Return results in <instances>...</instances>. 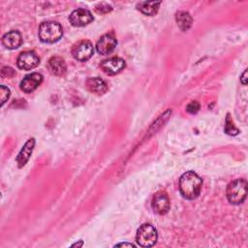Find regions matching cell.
Here are the masks:
<instances>
[{"mask_svg":"<svg viewBox=\"0 0 248 248\" xmlns=\"http://www.w3.org/2000/svg\"><path fill=\"white\" fill-rule=\"evenodd\" d=\"M202 186V178L192 170L183 173L179 179L180 193L187 200L196 199L201 193Z\"/></svg>","mask_w":248,"mask_h":248,"instance_id":"cell-1","label":"cell"},{"mask_svg":"<svg viewBox=\"0 0 248 248\" xmlns=\"http://www.w3.org/2000/svg\"><path fill=\"white\" fill-rule=\"evenodd\" d=\"M62 35V27L59 23L55 21L43 22L39 27V38L44 43H55L60 40Z\"/></svg>","mask_w":248,"mask_h":248,"instance_id":"cell-2","label":"cell"},{"mask_svg":"<svg viewBox=\"0 0 248 248\" xmlns=\"http://www.w3.org/2000/svg\"><path fill=\"white\" fill-rule=\"evenodd\" d=\"M247 195V183L244 179H235L227 187V198L232 204H239L244 202Z\"/></svg>","mask_w":248,"mask_h":248,"instance_id":"cell-3","label":"cell"},{"mask_svg":"<svg viewBox=\"0 0 248 248\" xmlns=\"http://www.w3.org/2000/svg\"><path fill=\"white\" fill-rule=\"evenodd\" d=\"M157 231L150 224L141 225L136 234V240L140 246L142 247H151L157 241Z\"/></svg>","mask_w":248,"mask_h":248,"instance_id":"cell-4","label":"cell"},{"mask_svg":"<svg viewBox=\"0 0 248 248\" xmlns=\"http://www.w3.org/2000/svg\"><path fill=\"white\" fill-rule=\"evenodd\" d=\"M72 53H73V56L75 57V59L81 61V62L86 61L94 53L93 45L89 41H85V40L80 41L73 47Z\"/></svg>","mask_w":248,"mask_h":248,"instance_id":"cell-5","label":"cell"},{"mask_svg":"<svg viewBox=\"0 0 248 248\" xmlns=\"http://www.w3.org/2000/svg\"><path fill=\"white\" fill-rule=\"evenodd\" d=\"M92 14L86 9H77L69 16L70 23L76 27H81L93 21Z\"/></svg>","mask_w":248,"mask_h":248,"instance_id":"cell-6","label":"cell"},{"mask_svg":"<svg viewBox=\"0 0 248 248\" xmlns=\"http://www.w3.org/2000/svg\"><path fill=\"white\" fill-rule=\"evenodd\" d=\"M40 59L34 51H24L17 57V66L21 70H32L39 65Z\"/></svg>","mask_w":248,"mask_h":248,"instance_id":"cell-7","label":"cell"},{"mask_svg":"<svg viewBox=\"0 0 248 248\" xmlns=\"http://www.w3.org/2000/svg\"><path fill=\"white\" fill-rule=\"evenodd\" d=\"M151 206L154 212L160 215L166 214L170 206L168 195L165 192H157L152 198Z\"/></svg>","mask_w":248,"mask_h":248,"instance_id":"cell-8","label":"cell"},{"mask_svg":"<svg viewBox=\"0 0 248 248\" xmlns=\"http://www.w3.org/2000/svg\"><path fill=\"white\" fill-rule=\"evenodd\" d=\"M117 41L113 34L108 33L103 35L96 44V49L100 54H108L116 46Z\"/></svg>","mask_w":248,"mask_h":248,"instance_id":"cell-9","label":"cell"},{"mask_svg":"<svg viewBox=\"0 0 248 248\" xmlns=\"http://www.w3.org/2000/svg\"><path fill=\"white\" fill-rule=\"evenodd\" d=\"M101 68L108 75H116L125 68V61L120 57H110L101 63Z\"/></svg>","mask_w":248,"mask_h":248,"instance_id":"cell-10","label":"cell"},{"mask_svg":"<svg viewBox=\"0 0 248 248\" xmlns=\"http://www.w3.org/2000/svg\"><path fill=\"white\" fill-rule=\"evenodd\" d=\"M43 81V76L39 73H32L27 75L20 82V89L25 93L34 91Z\"/></svg>","mask_w":248,"mask_h":248,"instance_id":"cell-11","label":"cell"},{"mask_svg":"<svg viewBox=\"0 0 248 248\" xmlns=\"http://www.w3.org/2000/svg\"><path fill=\"white\" fill-rule=\"evenodd\" d=\"M22 43L21 35L16 30H12L6 33L2 38L3 46L8 49H15L17 48Z\"/></svg>","mask_w":248,"mask_h":248,"instance_id":"cell-12","label":"cell"},{"mask_svg":"<svg viewBox=\"0 0 248 248\" xmlns=\"http://www.w3.org/2000/svg\"><path fill=\"white\" fill-rule=\"evenodd\" d=\"M48 70L51 74L55 76H63L66 73L67 67L64 59L59 56H53L48 60L47 63Z\"/></svg>","mask_w":248,"mask_h":248,"instance_id":"cell-13","label":"cell"},{"mask_svg":"<svg viewBox=\"0 0 248 248\" xmlns=\"http://www.w3.org/2000/svg\"><path fill=\"white\" fill-rule=\"evenodd\" d=\"M86 87L90 92L102 95L107 92L108 85L107 83L100 78H89L86 80Z\"/></svg>","mask_w":248,"mask_h":248,"instance_id":"cell-14","label":"cell"},{"mask_svg":"<svg viewBox=\"0 0 248 248\" xmlns=\"http://www.w3.org/2000/svg\"><path fill=\"white\" fill-rule=\"evenodd\" d=\"M34 144H35V140L34 139H30L23 146V148L21 149V151L19 152L17 158H16V162L18 164V167H22L26 164V162L29 160V157L33 151L34 148Z\"/></svg>","mask_w":248,"mask_h":248,"instance_id":"cell-15","label":"cell"},{"mask_svg":"<svg viewBox=\"0 0 248 248\" xmlns=\"http://www.w3.org/2000/svg\"><path fill=\"white\" fill-rule=\"evenodd\" d=\"M161 2H140L137 7L138 9L146 16H153L158 12Z\"/></svg>","mask_w":248,"mask_h":248,"instance_id":"cell-16","label":"cell"},{"mask_svg":"<svg viewBox=\"0 0 248 248\" xmlns=\"http://www.w3.org/2000/svg\"><path fill=\"white\" fill-rule=\"evenodd\" d=\"M176 22H177L178 27L182 31H186L190 28V26L192 24V17L186 12H178L176 14Z\"/></svg>","mask_w":248,"mask_h":248,"instance_id":"cell-17","label":"cell"},{"mask_svg":"<svg viewBox=\"0 0 248 248\" xmlns=\"http://www.w3.org/2000/svg\"><path fill=\"white\" fill-rule=\"evenodd\" d=\"M225 131L226 133L230 134V135H236L238 133V130L233 126L232 122L231 121L230 116L228 115L227 117V121H226V126H225Z\"/></svg>","mask_w":248,"mask_h":248,"instance_id":"cell-18","label":"cell"},{"mask_svg":"<svg viewBox=\"0 0 248 248\" xmlns=\"http://www.w3.org/2000/svg\"><path fill=\"white\" fill-rule=\"evenodd\" d=\"M0 97H1V105H4L5 102L10 97V90L7 87H5L4 85L0 86Z\"/></svg>","mask_w":248,"mask_h":248,"instance_id":"cell-19","label":"cell"},{"mask_svg":"<svg viewBox=\"0 0 248 248\" xmlns=\"http://www.w3.org/2000/svg\"><path fill=\"white\" fill-rule=\"evenodd\" d=\"M199 108H200V104H199L198 102H196V101H193V102H191V103L187 106L186 110H187L189 113H192V114H193V113L198 112Z\"/></svg>","mask_w":248,"mask_h":248,"instance_id":"cell-20","label":"cell"},{"mask_svg":"<svg viewBox=\"0 0 248 248\" xmlns=\"http://www.w3.org/2000/svg\"><path fill=\"white\" fill-rule=\"evenodd\" d=\"M246 71H244V73H243V75H242V77H241V82L243 83V84H246Z\"/></svg>","mask_w":248,"mask_h":248,"instance_id":"cell-21","label":"cell"},{"mask_svg":"<svg viewBox=\"0 0 248 248\" xmlns=\"http://www.w3.org/2000/svg\"><path fill=\"white\" fill-rule=\"evenodd\" d=\"M115 246H135L133 243H119V244H116Z\"/></svg>","mask_w":248,"mask_h":248,"instance_id":"cell-22","label":"cell"}]
</instances>
